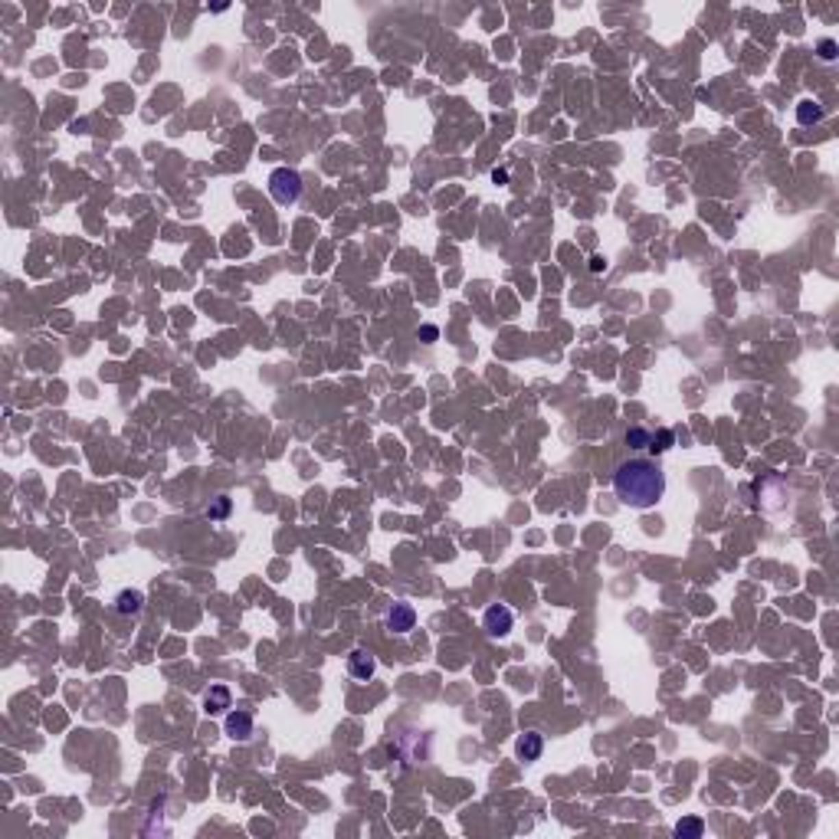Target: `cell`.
I'll return each mask as SVG.
<instances>
[{
    "label": "cell",
    "mask_w": 839,
    "mask_h": 839,
    "mask_svg": "<svg viewBox=\"0 0 839 839\" xmlns=\"http://www.w3.org/2000/svg\"><path fill=\"white\" fill-rule=\"evenodd\" d=\"M603 266H607V263H603L600 256H594V259H590V272H600V269H603Z\"/></svg>",
    "instance_id": "cell-18"
},
{
    "label": "cell",
    "mask_w": 839,
    "mask_h": 839,
    "mask_svg": "<svg viewBox=\"0 0 839 839\" xmlns=\"http://www.w3.org/2000/svg\"><path fill=\"white\" fill-rule=\"evenodd\" d=\"M797 121H800V125H816V121H823V105L803 99V102L797 105Z\"/></svg>",
    "instance_id": "cell-10"
},
{
    "label": "cell",
    "mask_w": 839,
    "mask_h": 839,
    "mask_svg": "<svg viewBox=\"0 0 839 839\" xmlns=\"http://www.w3.org/2000/svg\"><path fill=\"white\" fill-rule=\"evenodd\" d=\"M649 436L653 433H649V430H640V426H636V430H627V446H633V450H646V446H649Z\"/></svg>",
    "instance_id": "cell-13"
},
{
    "label": "cell",
    "mask_w": 839,
    "mask_h": 839,
    "mask_svg": "<svg viewBox=\"0 0 839 839\" xmlns=\"http://www.w3.org/2000/svg\"><path fill=\"white\" fill-rule=\"evenodd\" d=\"M230 689L226 685H213V689H207L204 692V712L207 715H220L223 708H230Z\"/></svg>",
    "instance_id": "cell-8"
},
{
    "label": "cell",
    "mask_w": 839,
    "mask_h": 839,
    "mask_svg": "<svg viewBox=\"0 0 839 839\" xmlns=\"http://www.w3.org/2000/svg\"><path fill=\"white\" fill-rule=\"evenodd\" d=\"M269 194L276 204H282V207H289V204H295L302 197V178L299 171H292V167H276L269 174Z\"/></svg>",
    "instance_id": "cell-2"
},
{
    "label": "cell",
    "mask_w": 839,
    "mask_h": 839,
    "mask_svg": "<svg viewBox=\"0 0 839 839\" xmlns=\"http://www.w3.org/2000/svg\"><path fill=\"white\" fill-rule=\"evenodd\" d=\"M820 56L823 60H836V43L833 40H820Z\"/></svg>",
    "instance_id": "cell-15"
},
{
    "label": "cell",
    "mask_w": 839,
    "mask_h": 839,
    "mask_svg": "<svg viewBox=\"0 0 839 839\" xmlns=\"http://www.w3.org/2000/svg\"><path fill=\"white\" fill-rule=\"evenodd\" d=\"M492 180L495 184H509V171H492Z\"/></svg>",
    "instance_id": "cell-16"
},
{
    "label": "cell",
    "mask_w": 839,
    "mask_h": 839,
    "mask_svg": "<svg viewBox=\"0 0 839 839\" xmlns=\"http://www.w3.org/2000/svg\"><path fill=\"white\" fill-rule=\"evenodd\" d=\"M223 731L233 741H250L253 738V715L250 712H230L223 721Z\"/></svg>",
    "instance_id": "cell-5"
},
{
    "label": "cell",
    "mask_w": 839,
    "mask_h": 839,
    "mask_svg": "<svg viewBox=\"0 0 839 839\" xmlns=\"http://www.w3.org/2000/svg\"><path fill=\"white\" fill-rule=\"evenodd\" d=\"M436 335H439V331H436L433 325H423V338H426V341H436Z\"/></svg>",
    "instance_id": "cell-17"
},
{
    "label": "cell",
    "mask_w": 839,
    "mask_h": 839,
    "mask_svg": "<svg viewBox=\"0 0 839 839\" xmlns=\"http://www.w3.org/2000/svg\"><path fill=\"white\" fill-rule=\"evenodd\" d=\"M384 627L390 633H397V636H404V633H410V629L417 627V610L410 603H393L387 610V616H384Z\"/></svg>",
    "instance_id": "cell-4"
},
{
    "label": "cell",
    "mask_w": 839,
    "mask_h": 839,
    "mask_svg": "<svg viewBox=\"0 0 839 839\" xmlns=\"http://www.w3.org/2000/svg\"><path fill=\"white\" fill-rule=\"evenodd\" d=\"M226 511H230V498H226V495H220V502L210 509V518H223Z\"/></svg>",
    "instance_id": "cell-14"
},
{
    "label": "cell",
    "mask_w": 839,
    "mask_h": 839,
    "mask_svg": "<svg viewBox=\"0 0 839 839\" xmlns=\"http://www.w3.org/2000/svg\"><path fill=\"white\" fill-rule=\"evenodd\" d=\"M705 833V823L698 816H689V820H679L675 823V836L679 839H698Z\"/></svg>",
    "instance_id": "cell-11"
},
{
    "label": "cell",
    "mask_w": 839,
    "mask_h": 839,
    "mask_svg": "<svg viewBox=\"0 0 839 839\" xmlns=\"http://www.w3.org/2000/svg\"><path fill=\"white\" fill-rule=\"evenodd\" d=\"M515 751H518V757H522V761H538L541 751H544V738H541L538 731H528V734H522V738H518Z\"/></svg>",
    "instance_id": "cell-7"
},
{
    "label": "cell",
    "mask_w": 839,
    "mask_h": 839,
    "mask_svg": "<svg viewBox=\"0 0 839 839\" xmlns=\"http://www.w3.org/2000/svg\"><path fill=\"white\" fill-rule=\"evenodd\" d=\"M145 607V594L141 590H121L119 597H115V613H138Z\"/></svg>",
    "instance_id": "cell-9"
},
{
    "label": "cell",
    "mask_w": 839,
    "mask_h": 839,
    "mask_svg": "<svg viewBox=\"0 0 839 839\" xmlns=\"http://www.w3.org/2000/svg\"><path fill=\"white\" fill-rule=\"evenodd\" d=\"M672 443H675L672 430H656V433L649 436V446H646V450H649V452H656V456H659V452H666V450H669V446H672Z\"/></svg>",
    "instance_id": "cell-12"
},
{
    "label": "cell",
    "mask_w": 839,
    "mask_h": 839,
    "mask_svg": "<svg viewBox=\"0 0 839 839\" xmlns=\"http://www.w3.org/2000/svg\"><path fill=\"white\" fill-rule=\"evenodd\" d=\"M613 492L629 509H653L666 495V476L649 459H629L613 472Z\"/></svg>",
    "instance_id": "cell-1"
},
{
    "label": "cell",
    "mask_w": 839,
    "mask_h": 839,
    "mask_svg": "<svg viewBox=\"0 0 839 839\" xmlns=\"http://www.w3.org/2000/svg\"><path fill=\"white\" fill-rule=\"evenodd\" d=\"M482 627H485V633H489V636L502 640V636H509V633H511V627H515V616H511L509 607L492 603V607L485 610V616H482Z\"/></svg>",
    "instance_id": "cell-3"
},
{
    "label": "cell",
    "mask_w": 839,
    "mask_h": 839,
    "mask_svg": "<svg viewBox=\"0 0 839 839\" xmlns=\"http://www.w3.org/2000/svg\"><path fill=\"white\" fill-rule=\"evenodd\" d=\"M348 672L354 675V679H361V682H367V679L377 672L374 656H371L367 649H354V653L348 656Z\"/></svg>",
    "instance_id": "cell-6"
}]
</instances>
